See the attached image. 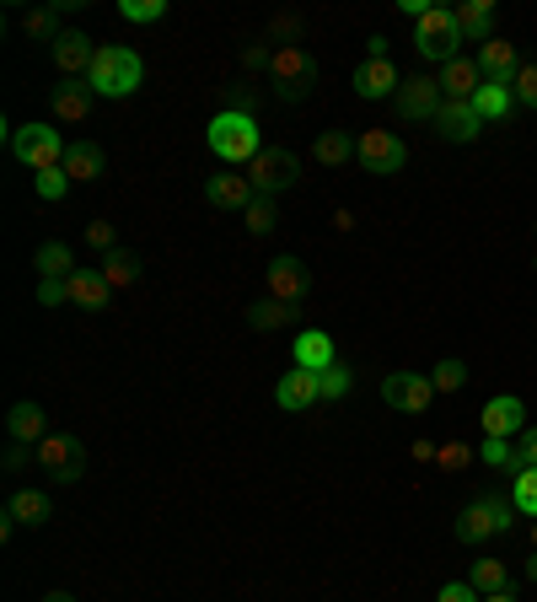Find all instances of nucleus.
I'll list each match as a JSON object with an SVG mask.
<instances>
[{
    "label": "nucleus",
    "instance_id": "de8ad7c7",
    "mask_svg": "<svg viewBox=\"0 0 537 602\" xmlns=\"http://www.w3.org/2000/svg\"><path fill=\"white\" fill-rule=\"evenodd\" d=\"M435 602H484V598H478V587H473V581H446Z\"/></svg>",
    "mask_w": 537,
    "mask_h": 602
},
{
    "label": "nucleus",
    "instance_id": "39448f33",
    "mask_svg": "<svg viewBox=\"0 0 537 602\" xmlns=\"http://www.w3.org/2000/svg\"><path fill=\"white\" fill-rule=\"evenodd\" d=\"M511 522H516V506L511 500H500V495H478L473 506H463V517H457V543H489V538L511 533Z\"/></svg>",
    "mask_w": 537,
    "mask_h": 602
},
{
    "label": "nucleus",
    "instance_id": "a18cd8bd",
    "mask_svg": "<svg viewBox=\"0 0 537 602\" xmlns=\"http://www.w3.org/2000/svg\"><path fill=\"white\" fill-rule=\"evenodd\" d=\"M274 66V49H268V44H248V49H242V70H248V75H253V70H268Z\"/></svg>",
    "mask_w": 537,
    "mask_h": 602
},
{
    "label": "nucleus",
    "instance_id": "aec40b11",
    "mask_svg": "<svg viewBox=\"0 0 537 602\" xmlns=\"http://www.w3.org/2000/svg\"><path fill=\"white\" fill-rule=\"evenodd\" d=\"M108 173V151L97 140H70L65 151V178L70 184H97Z\"/></svg>",
    "mask_w": 537,
    "mask_h": 602
},
{
    "label": "nucleus",
    "instance_id": "6e6552de",
    "mask_svg": "<svg viewBox=\"0 0 537 602\" xmlns=\"http://www.w3.org/2000/svg\"><path fill=\"white\" fill-rule=\"evenodd\" d=\"M301 178V162H296V151H285V145H264L253 162H248V184H253V194H279V189H290Z\"/></svg>",
    "mask_w": 537,
    "mask_h": 602
},
{
    "label": "nucleus",
    "instance_id": "4d7b16f0",
    "mask_svg": "<svg viewBox=\"0 0 537 602\" xmlns=\"http://www.w3.org/2000/svg\"><path fill=\"white\" fill-rule=\"evenodd\" d=\"M527 581H537V554H533V559H527Z\"/></svg>",
    "mask_w": 537,
    "mask_h": 602
},
{
    "label": "nucleus",
    "instance_id": "4c0bfd02",
    "mask_svg": "<svg viewBox=\"0 0 537 602\" xmlns=\"http://www.w3.org/2000/svg\"><path fill=\"white\" fill-rule=\"evenodd\" d=\"M242 221H248V237H268V232H274V221H279V210H274V200L253 194V204L242 210Z\"/></svg>",
    "mask_w": 537,
    "mask_h": 602
},
{
    "label": "nucleus",
    "instance_id": "5701e85b",
    "mask_svg": "<svg viewBox=\"0 0 537 602\" xmlns=\"http://www.w3.org/2000/svg\"><path fill=\"white\" fill-rule=\"evenodd\" d=\"M457 33H463V44H489V38H500L494 33V0H463L457 5Z\"/></svg>",
    "mask_w": 537,
    "mask_h": 602
},
{
    "label": "nucleus",
    "instance_id": "6e6d98bb",
    "mask_svg": "<svg viewBox=\"0 0 537 602\" xmlns=\"http://www.w3.org/2000/svg\"><path fill=\"white\" fill-rule=\"evenodd\" d=\"M44 602H75V592H44Z\"/></svg>",
    "mask_w": 537,
    "mask_h": 602
},
{
    "label": "nucleus",
    "instance_id": "7c9ffc66",
    "mask_svg": "<svg viewBox=\"0 0 537 602\" xmlns=\"http://www.w3.org/2000/svg\"><path fill=\"white\" fill-rule=\"evenodd\" d=\"M33 269H38V280H70L75 274V253H70L65 243H44L33 253Z\"/></svg>",
    "mask_w": 537,
    "mask_h": 602
},
{
    "label": "nucleus",
    "instance_id": "49530a36",
    "mask_svg": "<svg viewBox=\"0 0 537 602\" xmlns=\"http://www.w3.org/2000/svg\"><path fill=\"white\" fill-rule=\"evenodd\" d=\"M38 302H44V307H65L70 302L65 280H38Z\"/></svg>",
    "mask_w": 537,
    "mask_h": 602
},
{
    "label": "nucleus",
    "instance_id": "09e8293b",
    "mask_svg": "<svg viewBox=\"0 0 537 602\" xmlns=\"http://www.w3.org/2000/svg\"><path fill=\"white\" fill-rule=\"evenodd\" d=\"M268 33H274V38H290V44H296V38H301V16H290V11H279V16L268 22Z\"/></svg>",
    "mask_w": 537,
    "mask_h": 602
},
{
    "label": "nucleus",
    "instance_id": "2f4dec72",
    "mask_svg": "<svg viewBox=\"0 0 537 602\" xmlns=\"http://www.w3.org/2000/svg\"><path fill=\"white\" fill-rule=\"evenodd\" d=\"M296 318V307H285V302H274V296H264V302H253L248 307V323L259 329V334H268V329H285Z\"/></svg>",
    "mask_w": 537,
    "mask_h": 602
},
{
    "label": "nucleus",
    "instance_id": "3c124183",
    "mask_svg": "<svg viewBox=\"0 0 537 602\" xmlns=\"http://www.w3.org/2000/svg\"><path fill=\"white\" fill-rule=\"evenodd\" d=\"M27 458H33V452H27L22 441H11V447H5V469H27Z\"/></svg>",
    "mask_w": 537,
    "mask_h": 602
},
{
    "label": "nucleus",
    "instance_id": "ddd939ff",
    "mask_svg": "<svg viewBox=\"0 0 537 602\" xmlns=\"http://www.w3.org/2000/svg\"><path fill=\"white\" fill-rule=\"evenodd\" d=\"M274 403H279L285 414H307L312 403H323V377L307 371V366H290V371L279 377V388H274Z\"/></svg>",
    "mask_w": 537,
    "mask_h": 602
},
{
    "label": "nucleus",
    "instance_id": "6ab92c4d",
    "mask_svg": "<svg viewBox=\"0 0 537 602\" xmlns=\"http://www.w3.org/2000/svg\"><path fill=\"white\" fill-rule=\"evenodd\" d=\"M204 200L215 210H248L253 204V184H248V173H210L204 178Z\"/></svg>",
    "mask_w": 537,
    "mask_h": 602
},
{
    "label": "nucleus",
    "instance_id": "a211bd4d",
    "mask_svg": "<svg viewBox=\"0 0 537 602\" xmlns=\"http://www.w3.org/2000/svg\"><path fill=\"white\" fill-rule=\"evenodd\" d=\"M5 436H11V441H22V447H38L44 436H55V430H49L44 403H33V399L11 403V414H5Z\"/></svg>",
    "mask_w": 537,
    "mask_h": 602
},
{
    "label": "nucleus",
    "instance_id": "4468645a",
    "mask_svg": "<svg viewBox=\"0 0 537 602\" xmlns=\"http://www.w3.org/2000/svg\"><path fill=\"white\" fill-rule=\"evenodd\" d=\"M49 55H55V70H60L65 81H86V70H92V60H97V44H92L86 33L65 27V33L49 44Z\"/></svg>",
    "mask_w": 537,
    "mask_h": 602
},
{
    "label": "nucleus",
    "instance_id": "603ef678",
    "mask_svg": "<svg viewBox=\"0 0 537 602\" xmlns=\"http://www.w3.org/2000/svg\"><path fill=\"white\" fill-rule=\"evenodd\" d=\"M408 452H414V463H435V452H441V447H430V441H414Z\"/></svg>",
    "mask_w": 537,
    "mask_h": 602
},
{
    "label": "nucleus",
    "instance_id": "c03bdc74",
    "mask_svg": "<svg viewBox=\"0 0 537 602\" xmlns=\"http://www.w3.org/2000/svg\"><path fill=\"white\" fill-rule=\"evenodd\" d=\"M86 248L114 253V248H119V243H114V226H108V221H92V226H86Z\"/></svg>",
    "mask_w": 537,
    "mask_h": 602
},
{
    "label": "nucleus",
    "instance_id": "9b49d317",
    "mask_svg": "<svg viewBox=\"0 0 537 602\" xmlns=\"http://www.w3.org/2000/svg\"><path fill=\"white\" fill-rule=\"evenodd\" d=\"M382 403L398 409V414H425V409L435 403V382L419 377V371H393V377L382 382Z\"/></svg>",
    "mask_w": 537,
    "mask_h": 602
},
{
    "label": "nucleus",
    "instance_id": "423d86ee",
    "mask_svg": "<svg viewBox=\"0 0 537 602\" xmlns=\"http://www.w3.org/2000/svg\"><path fill=\"white\" fill-rule=\"evenodd\" d=\"M268 81H274V92H279L285 103H296V97H307V92H312V81H318V60H312L301 44H274Z\"/></svg>",
    "mask_w": 537,
    "mask_h": 602
},
{
    "label": "nucleus",
    "instance_id": "c9c22d12",
    "mask_svg": "<svg viewBox=\"0 0 537 602\" xmlns=\"http://www.w3.org/2000/svg\"><path fill=\"white\" fill-rule=\"evenodd\" d=\"M511 506L537 522V469H522L516 479H511Z\"/></svg>",
    "mask_w": 537,
    "mask_h": 602
},
{
    "label": "nucleus",
    "instance_id": "a878e982",
    "mask_svg": "<svg viewBox=\"0 0 537 602\" xmlns=\"http://www.w3.org/2000/svg\"><path fill=\"white\" fill-rule=\"evenodd\" d=\"M75 5H86V0H60V5H33V11H22V33H27V38H49V44H55V38L65 33V27H60V16L75 11Z\"/></svg>",
    "mask_w": 537,
    "mask_h": 602
},
{
    "label": "nucleus",
    "instance_id": "f8f14e48",
    "mask_svg": "<svg viewBox=\"0 0 537 602\" xmlns=\"http://www.w3.org/2000/svg\"><path fill=\"white\" fill-rule=\"evenodd\" d=\"M264 285H268V296L274 302H285V307H301L307 302V264L301 259H290V253H279V259H268L264 269Z\"/></svg>",
    "mask_w": 537,
    "mask_h": 602
},
{
    "label": "nucleus",
    "instance_id": "13d9d810",
    "mask_svg": "<svg viewBox=\"0 0 537 602\" xmlns=\"http://www.w3.org/2000/svg\"><path fill=\"white\" fill-rule=\"evenodd\" d=\"M533 554H537V522H533Z\"/></svg>",
    "mask_w": 537,
    "mask_h": 602
},
{
    "label": "nucleus",
    "instance_id": "bb28decb",
    "mask_svg": "<svg viewBox=\"0 0 537 602\" xmlns=\"http://www.w3.org/2000/svg\"><path fill=\"white\" fill-rule=\"evenodd\" d=\"M92 97H97V92H92L86 81H65V86L55 92V119H60V125H86V119H92Z\"/></svg>",
    "mask_w": 537,
    "mask_h": 602
},
{
    "label": "nucleus",
    "instance_id": "37998d69",
    "mask_svg": "<svg viewBox=\"0 0 537 602\" xmlns=\"http://www.w3.org/2000/svg\"><path fill=\"white\" fill-rule=\"evenodd\" d=\"M511 92H516V103H522V108H537V66H522V70H516Z\"/></svg>",
    "mask_w": 537,
    "mask_h": 602
},
{
    "label": "nucleus",
    "instance_id": "2eb2a0df",
    "mask_svg": "<svg viewBox=\"0 0 537 602\" xmlns=\"http://www.w3.org/2000/svg\"><path fill=\"white\" fill-rule=\"evenodd\" d=\"M478 425H484V436H522L527 430V403L511 399V393H500V399H489L478 409Z\"/></svg>",
    "mask_w": 537,
    "mask_h": 602
},
{
    "label": "nucleus",
    "instance_id": "f257e3e1",
    "mask_svg": "<svg viewBox=\"0 0 537 602\" xmlns=\"http://www.w3.org/2000/svg\"><path fill=\"white\" fill-rule=\"evenodd\" d=\"M204 145L226 162V167H248L259 151H264V134L253 114H237V108H220L210 125H204Z\"/></svg>",
    "mask_w": 537,
    "mask_h": 602
},
{
    "label": "nucleus",
    "instance_id": "c85d7f7f",
    "mask_svg": "<svg viewBox=\"0 0 537 602\" xmlns=\"http://www.w3.org/2000/svg\"><path fill=\"white\" fill-rule=\"evenodd\" d=\"M511 108H516V92H511L505 81H484V86H478V97H473V114H478L484 125L511 119Z\"/></svg>",
    "mask_w": 537,
    "mask_h": 602
},
{
    "label": "nucleus",
    "instance_id": "412c9836",
    "mask_svg": "<svg viewBox=\"0 0 537 602\" xmlns=\"http://www.w3.org/2000/svg\"><path fill=\"white\" fill-rule=\"evenodd\" d=\"M478 70H484V81H516V70H522V49L511 44V38H489L484 49H478Z\"/></svg>",
    "mask_w": 537,
    "mask_h": 602
},
{
    "label": "nucleus",
    "instance_id": "e433bc0d",
    "mask_svg": "<svg viewBox=\"0 0 537 602\" xmlns=\"http://www.w3.org/2000/svg\"><path fill=\"white\" fill-rule=\"evenodd\" d=\"M430 382H435V393H463V388H468V366H463L457 355H446V361L430 371Z\"/></svg>",
    "mask_w": 537,
    "mask_h": 602
},
{
    "label": "nucleus",
    "instance_id": "ea45409f",
    "mask_svg": "<svg viewBox=\"0 0 537 602\" xmlns=\"http://www.w3.org/2000/svg\"><path fill=\"white\" fill-rule=\"evenodd\" d=\"M33 194L44 204H60L70 194V178H65V167H55V173H33Z\"/></svg>",
    "mask_w": 537,
    "mask_h": 602
},
{
    "label": "nucleus",
    "instance_id": "8fccbe9b",
    "mask_svg": "<svg viewBox=\"0 0 537 602\" xmlns=\"http://www.w3.org/2000/svg\"><path fill=\"white\" fill-rule=\"evenodd\" d=\"M516 452H522V463H527V469H537V430H522Z\"/></svg>",
    "mask_w": 537,
    "mask_h": 602
},
{
    "label": "nucleus",
    "instance_id": "864d4df0",
    "mask_svg": "<svg viewBox=\"0 0 537 602\" xmlns=\"http://www.w3.org/2000/svg\"><path fill=\"white\" fill-rule=\"evenodd\" d=\"M334 232H355V210H334Z\"/></svg>",
    "mask_w": 537,
    "mask_h": 602
},
{
    "label": "nucleus",
    "instance_id": "f03ea898",
    "mask_svg": "<svg viewBox=\"0 0 537 602\" xmlns=\"http://www.w3.org/2000/svg\"><path fill=\"white\" fill-rule=\"evenodd\" d=\"M140 81H145V66H140L134 49H124V44H97V60L86 70V86L97 97H134Z\"/></svg>",
    "mask_w": 537,
    "mask_h": 602
},
{
    "label": "nucleus",
    "instance_id": "a19ab883",
    "mask_svg": "<svg viewBox=\"0 0 537 602\" xmlns=\"http://www.w3.org/2000/svg\"><path fill=\"white\" fill-rule=\"evenodd\" d=\"M119 16H124V22H140V27H145V22H162V16H167V0H119Z\"/></svg>",
    "mask_w": 537,
    "mask_h": 602
},
{
    "label": "nucleus",
    "instance_id": "c756f323",
    "mask_svg": "<svg viewBox=\"0 0 537 602\" xmlns=\"http://www.w3.org/2000/svg\"><path fill=\"white\" fill-rule=\"evenodd\" d=\"M140 259H134L130 248H114V253H103V264H97V274L108 280V291H130L134 280H140Z\"/></svg>",
    "mask_w": 537,
    "mask_h": 602
},
{
    "label": "nucleus",
    "instance_id": "72a5a7b5",
    "mask_svg": "<svg viewBox=\"0 0 537 602\" xmlns=\"http://www.w3.org/2000/svg\"><path fill=\"white\" fill-rule=\"evenodd\" d=\"M312 156L323 162V167H344L349 156H355V140L344 130H329V134H318V145H312Z\"/></svg>",
    "mask_w": 537,
    "mask_h": 602
},
{
    "label": "nucleus",
    "instance_id": "4be33fe9",
    "mask_svg": "<svg viewBox=\"0 0 537 602\" xmlns=\"http://www.w3.org/2000/svg\"><path fill=\"white\" fill-rule=\"evenodd\" d=\"M70 302L81 307V312H103V307H114V291H108V280L97 274V269H75L65 280Z\"/></svg>",
    "mask_w": 537,
    "mask_h": 602
},
{
    "label": "nucleus",
    "instance_id": "5fc2aeb1",
    "mask_svg": "<svg viewBox=\"0 0 537 602\" xmlns=\"http://www.w3.org/2000/svg\"><path fill=\"white\" fill-rule=\"evenodd\" d=\"M484 602H516V592L505 587V592H489V598H484Z\"/></svg>",
    "mask_w": 537,
    "mask_h": 602
},
{
    "label": "nucleus",
    "instance_id": "9d476101",
    "mask_svg": "<svg viewBox=\"0 0 537 602\" xmlns=\"http://www.w3.org/2000/svg\"><path fill=\"white\" fill-rule=\"evenodd\" d=\"M441 103H446L441 75H403L398 97H393V108H398L403 119H435V114H441Z\"/></svg>",
    "mask_w": 537,
    "mask_h": 602
},
{
    "label": "nucleus",
    "instance_id": "cd10ccee",
    "mask_svg": "<svg viewBox=\"0 0 537 602\" xmlns=\"http://www.w3.org/2000/svg\"><path fill=\"white\" fill-rule=\"evenodd\" d=\"M5 517H16L22 528H44V522L55 517V500H49L44 489H16V495L5 500Z\"/></svg>",
    "mask_w": 537,
    "mask_h": 602
},
{
    "label": "nucleus",
    "instance_id": "79ce46f5",
    "mask_svg": "<svg viewBox=\"0 0 537 602\" xmlns=\"http://www.w3.org/2000/svg\"><path fill=\"white\" fill-rule=\"evenodd\" d=\"M473 463V447H463V441H441V452H435V469L441 473H457Z\"/></svg>",
    "mask_w": 537,
    "mask_h": 602
},
{
    "label": "nucleus",
    "instance_id": "473e14b6",
    "mask_svg": "<svg viewBox=\"0 0 537 602\" xmlns=\"http://www.w3.org/2000/svg\"><path fill=\"white\" fill-rule=\"evenodd\" d=\"M478 458L489 463V469H505V473H522L527 463H522V452L505 441V436H484V447H478Z\"/></svg>",
    "mask_w": 537,
    "mask_h": 602
},
{
    "label": "nucleus",
    "instance_id": "393cba45",
    "mask_svg": "<svg viewBox=\"0 0 537 602\" xmlns=\"http://www.w3.org/2000/svg\"><path fill=\"white\" fill-rule=\"evenodd\" d=\"M478 86H484V70H478V60H452V66H441V92L452 97V103H473L478 97Z\"/></svg>",
    "mask_w": 537,
    "mask_h": 602
},
{
    "label": "nucleus",
    "instance_id": "dca6fc26",
    "mask_svg": "<svg viewBox=\"0 0 537 602\" xmlns=\"http://www.w3.org/2000/svg\"><path fill=\"white\" fill-rule=\"evenodd\" d=\"M349 86H355V97L377 103V97H398L403 75L393 70V60H371L366 55V66H355V75H349Z\"/></svg>",
    "mask_w": 537,
    "mask_h": 602
},
{
    "label": "nucleus",
    "instance_id": "20e7f679",
    "mask_svg": "<svg viewBox=\"0 0 537 602\" xmlns=\"http://www.w3.org/2000/svg\"><path fill=\"white\" fill-rule=\"evenodd\" d=\"M65 151H70V140L55 125H11V156L22 167H33V173L65 167Z\"/></svg>",
    "mask_w": 537,
    "mask_h": 602
},
{
    "label": "nucleus",
    "instance_id": "052dcab7",
    "mask_svg": "<svg viewBox=\"0 0 537 602\" xmlns=\"http://www.w3.org/2000/svg\"><path fill=\"white\" fill-rule=\"evenodd\" d=\"M533 269H537V259H533Z\"/></svg>",
    "mask_w": 537,
    "mask_h": 602
},
{
    "label": "nucleus",
    "instance_id": "f3484780",
    "mask_svg": "<svg viewBox=\"0 0 537 602\" xmlns=\"http://www.w3.org/2000/svg\"><path fill=\"white\" fill-rule=\"evenodd\" d=\"M430 125H435L441 140H452V145H473V140L484 134V119L473 114V103H452V97L441 103V114H435Z\"/></svg>",
    "mask_w": 537,
    "mask_h": 602
},
{
    "label": "nucleus",
    "instance_id": "bf43d9fd",
    "mask_svg": "<svg viewBox=\"0 0 537 602\" xmlns=\"http://www.w3.org/2000/svg\"><path fill=\"white\" fill-rule=\"evenodd\" d=\"M533 232H537V221H533Z\"/></svg>",
    "mask_w": 537,
    "mask_h": 602
},
{
    "label": "nucleus",
    "instance_id": "58836bf2",
    "mask_svg": "<svg viewBox=\"0 0 537 602\" xmlns=\"http://www.w3.org/2000/svg\"><path fill=\"white\" fill-rule=\"evenodd\" d=\"M323 377V403H338V399H349L355 393V371L344 366V361H334L329 371H318Z\"/></svg>",
    "mask_w": 537,
    "mask_h": 602
},
{
    "label": "nucleus",
    "instance_id": "b1692460",
    "mask_svg": "<svg viewBox=\"0 0 537 602\" xmlns=\"http://www.w3.org/2000/svg\"><path fill=\"white\" fill-rule=\"evenodd\" d=\"M290 355H296V366H307V371H329L338 361L334 339L323 334V329H301V334L290 339Z\"/></svg>",
    "mask_w": 537,
    "mask_h": 602
},
{
    "label": "nucleus",
    "instance_id": "0eeeda50",
    "mask_svg": "<svg viewBox=\"0 0 537 602\" xmlns=\"http://www.w3.org/2000/svg\"><path fill=\"white\" fill-rule=\"evenodd\" d=\"M33 463L49 473L55 484H75L81 473H86V447L65 436V430H55V436H44L38 447H33Z\"/></svg>",
    "mask_w": 537,
    "mask_h": 602
},
{
    "label": "nucleus",
    "instance_id": "1a4fd4ad",
    "mask_svg": "<svg viewBox=\"0 0 537 602\" xmlns=\"http://www.w3.org/2000/svg\"><path fill=\"white\" fill-rule=\"evenodd\" d=\"M355 162H360L366 173H377V178H393V173H403V162H408V145H403V134H393V130H360Z\"/></svg>",
    "mask_w": 537,
    "mask_h": 602
},
{
    "label": "nucleus",
    "instance_id": "f704fd0d",
    "mask_svg": "<svg viewBox=\"0 0 537 602\" xmlns=\"http://www.w3.org/2000/svg\"><path fill=\"white\" fill-rule=\"evenodd\" d=\"M473 587H478V598H489V592H505L511 587V576H505V559H473Z\"/></svg>",
    "mask_w": 537,
    "mask_h": 602
},
{
    "label": "nucleus",
    "instance_id": "7ed1b4c3",
    "mask_svg": "<svg viewBox=\"0 0 537 602\" xmlns=\"http://www.w3.org/2000/svg\"><path fill=\"white\" fill-rule=\"evenodd\" d=\"M414 49H419V60H430V66H452L457 49H463L457 5H430V11L414 22Z\"/></svg>",
    "mask_w": 537,
    "mask_h": 602
}]
</instances>
